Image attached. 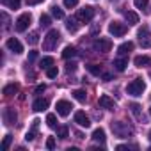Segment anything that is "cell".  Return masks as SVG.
Wrapping results in <instances>:
<instances>
[{"instance_id":"obj_1","label":"cell","mask_w":151,"mask_h":151,"mask_svg":"<svg viewBox=\"0 0 151 151\" xmlns=\"http://www.w3.org/2000/svg\"><path fill=\"white\" fill-rule=\"evenodd\" d=\"M110 128H112L114 135H117V137H121V139H128V137L133 135V130H132L126 123H123V121H116V123H112Z\"/></svg>"},{"instance_id":"obj_2","label":"cell","mask_w":151,"mask_h":151,"mask_svg":"<svg viewBox=\"0 0 151 151\" xmlns=\"http://www.w3.org/2000/svg\"><path fill=\"white\" fill-rule=\"evenodd\" d=\"M59 39H60V34H59V30H55V29H52L48 34H46V37H45V41H43V48L46 50V52H50V50H53L55 46H57V43H59Z\"/></svg>"},{"instance_id":"obj_3","label":"cell","mask_w":151,"mask_h":151,"mask_svg":"<svg viewBox=\"0 0 151 151\" xmlns=\"http://www.w3.org/2000/svg\"><path fill=\"white\" fill-rule=\"evenodd\" d=\"M144 89H146L144 80H142V78H135L133 82H130V84H128L126 93H128V94H132V96H142Z\"/></svg>"},{"instance_id":"obj_4","label":"cell","mask_w":151,"mask_h":151,"mask_svg":"<svg viewBox=\"0 0 151 151\" xmlns=\"http://www.w3.org/2000/svg\"><path fill=\"white\" fill-rule=\"evenodd\" d=\"M93 18H94V7H91V6H86V7L80 9L78 14H77V20H80L82 23H89Z\"/></svg>"},{"instance_id":"obj_5","label":"cell","mask_w":151,"mask_h":151,"mask_svg":"<svg viewBox=\"0 0 151 151\" xmlns=\"http://www.w3.org/2000/svg\"><path fill=\"white\" fill-rule=\"evenodd\" d=\"M30 22H32V16H30V13H23L18 20H16V30L18 32H25L27 29H29V25H30Z\"/></svg>"},{"instance_id":"obj_6","label":"cell","mask_w":151,"mask_h":151,"mask_svg":"<svg viewBox=\"0 0 151 151\" xmlns=\"http://www.w3.org/2000/svg\"><path fill=\"white\" fill-rule=\"evenodd\" d=\"M109 32H110L114 37H121V36L126 34V25L121 23V22H112V23L109 25Z\"/></svg>"},{"instance_id":"obj_7","label":"cell","mask_w":151,"mask_h":151,"mask_svg":"<svg viewBox=\"0 0 151 151\" xmlns=\"http://www.w3.org/2000/svg\"><path fill=\"white\" fill-rule=\"evenodd\" d=\"M137 36H139V41H140V46L142 48H149L151 46V34H149V29L147 27H142L137 32Z\"/></svg>"},{"instance_id":"obj_8","label":"cell","mask_w":151,"mask_h":151,"mask_svg":"<svg viewBox=\"0 0 151 151\" xmlns=\"http://www.w3.org/2000/svg\"><path fill=\"white\" fill-rule=\"evenodd\" d=\"M110 48H112V41L107 39V37H100V39L94 41V50L96 52H110Z\"/></svg>"},{"instance_id":"obj_9","label":"cell","mask_w":151,"mask_h":151,"mask_svg":"<svg viewBox=\"0 0 151 151\" xmlns=\"http://www.w3.org/2000/svg\"><path fill=\"white\" fill-rule=\"evenodd\" d=\"M57 114L59 116H62V117H66V116H69V112H71V103L69 101H66V100H60V101H57Z\"/></svg>"},{"instance_id":"obj_10","label":"cell","mask_w":151,"mask_h":151,"mask_svg":"<svg viewBox=\"0 0 151 151\" xmlns=\"http://www.w3.org/2000/svg\"><path fill=\"white\" fill-rule=\"evenodd\" d=\"M75 123H77L78 126H82V128H89L91 126V121H89V117L86 116L84 110H78L77 114H75Z\"/></svg>"},{"instance_id":"obj_11","label":"cell","mask_w":151,"mask_h":151,"mask_svg":"<svg viewBox=\"0 0 151 151\" xmlns=\"http://www.w3.org/2000/svg\"><path fill=\"white\" fill-rule=\"evenodd\" d=\"M100 107L101 109H107V110H114L116 109V103H114V100L109 96V94H103V96H100Z\"/></svg>"},{"instance_id":"obj_12","label":"cell","mask_w":151,"mask_h":151,"mask_svg":"<svg viewBox=\"0 0 151 151\" xmlns=\"http://www.w3.org/2000/svg\"><path fill=\"white\" fill-rule=\"evenodd\" d=\"M16 112H14V109H11V107H7V109H4V123L6 124H14L16 123Z\"/></svg>"},{"instance_id":"obj_13","label":"cell","mask_w":151,"mask_h":151,"mask_svg":"<svg viewBox=\"0 0 151 151\" xmlns=\"http://www.w3.org/2000/svg\"><path fill=\"white\" fill-rule=\"evenodd\" d=\"M7 48H9L11 52H14V53H22V52H23V46H22V43H20L16 37L7 39Z\"/></svg>"},{"instance_id":"obj_14","label":"cell","mask_w":151,"mask_h":151,"mask_svg":"<svg viewBox=\"0 0 151 151\" xmlns=\"http://www.w3.org/2000/svg\"><path fill=\"white\" fill-rule=\"evenodd\" d=\"M132 50H133V43H132V41H126V43H123V45L117 46V55H119V57H124V55H128Z\"/></svg>"},{"instance_id":"obj_15","label":"cell","mask_w":151,"mask_h":151,"mask_svg":"<svg viewBox=\"0 0 151 151\" xmlns=\"http://www.w3.org/2000/svg\"><path fill=\"white\" fill-rule=\"evenodd\" d=\"M133 64H135L137 68H144V66H149V64H151V59H149L147 55H137V57L133 59Z\"/></svg>"},{"instance_id":"obj_16","label":"cell","mask_w":151,"mask_h":151,"mask_svg":"<svg viewBox=\"0 0 151 151\" xmlns=\"http://www.w3.org/2000/svg\"><path fill=\"white\" fill-rule=\"evenodd\" d=\"M32 109L36 112H41V110H46L48 109V100H43V98H37L34 103H32Z\"/></svg>"},{"instance_id":"obj_17","label":"cell","mask_w":151,"mask_h":151,"mask_svg":"<svg viewBox=\"0 0 151 151\" xmlns=\"http://www.w3.org/2000/svg\"><path fill=\"white\" fill-rule=\"evenodd\" d=\"M18 89H20V86L13 82V84H7V86L4 87V91H2V93H4L6 96H13V94H16V93H18Z\"/></svg>"},{"instance_id":"obj_18","label":"cell","mask_w":151,"mask_h":151,"mask_svg":"<svg viewBox=\"0 0 151 151\" xmlns=\"http://www.w3.org/2000/svg\"><path fill=\"white\" fill-rule=\"evenodd\" d=\"M124 18H126V22H128L130 25H137V23H139V14L133 13V11H126V13H124Z\"/></svg>"},{"instance_id":"obj_19","label":"cell","mask_w":151,"mask_h":151,"mask_svg":"<svg viewBox=\"0 0 151 151\" xmlns=\"http://www.w3.org/2000/svg\"><path fill=\"white\" fill-rule=\"evenodd\" d=\"M126 66H128V59H124V57H119V59L114 60V68H116L117 71H124Z\"/></svg>"},{"instance_id":"obj_20","label":"cell","mask_w":151,"mask_h":151,"mask_svg":"<svg viewBox=\"0 0 151 151\" xmlns=\"http://www.w3.org/2000/svg\"><path fill=\"white\" fill-rule=\"evenodd\" d=\"M73 98L77 100V101H80V103H86V100H87V93H86L84 89H77V91H73Z\"/></svg>"},{"instance_id":"obj_21","label":"cell","mask_w":151,"mask_h":151,"mask_svg":"<svg viewBox=\"0 0 151 151\" xmlns=\"http://www.w3.org/2000/svg\"><path fill=\"white\" fill-rule=\"evenodd\" d=\"M93 139H94L96 142H105V130H103V128H96V130L93 132Z\"/></svg>"},{"instance_id":"obj_22","label":"cell","mask_w":151,"mask_h":151,"mask_svg":"<svg viewBox=\"0 0 151 151\" xmlns=\"http://www.w3.org/2000/svg\"><path fill=\"white\" fill-rule=\"evenodd\" d=\"M75 55H77L75 46H66V48L62 50V57H64V59H71V57H75Z\"/></svg>"},{"instance_id":"obj_23","label":"cell","mask_w":151,"mask_h":151,"mask_svg":"<svg viewBox=\"0 0 151 151\" xmlns=\"http://www.w3.org/2000/svg\"><path fill=\"white\" fill-rule=\"evenodd\" d=\"M39 66H41V69H48V68H52V66H53V57H43L41 62H39Z\"/></svg>"},{"instance_id":"obj_24","label":"cell","mask_w":151,"mask_h":151,"mask_svg":"<svg viewBox=\"0 0 151 151\" xmlns=\"http://www.w3.org/2000/svg\"><path fill=\"white\" fill-rule=\"evenodd\" d=\"M2 4L9 9H18L20 4H22V0H2Z\"/></svg>"},{"instance_id":"obj_25","label":"cell","mask_w":151,"mask_h":151,"mask_svg":"<svg viewBox=\"0 0 151 151\" xmlns=\"http://www.w3.org/2000/svg\"><path fill=\"white\" fill-rule=\"evenodd\" d=\"M66 29H68L69 32H77V30H78V23H77V20H75V18H69L68 23H66Z\"/></svg>"},{"instance_id":"obj_26","label":"cell","mask_w":151,"mask_h":151,"mask_svg":"<svg viewBox=\"0 0 151 151\" xmlns=\"http://www.w3.org/2000/svg\"><path fill=\"white\" fill-rule=\"evenodd\" d=\"M52 14H53V18H57V20H62V18H64V11H62L59 6H53V7H52Z\"/></svg>"},{"instance_id":"obj_27","label":"cell","mask_w":151,"mask_h":151,"mask_svg":"<svg viewBox=\"0 0 151 151\" xmlns=\"http://www.w3.org/2000/svg\"><path fill=\"white\" fill-rule=\"evenodd\" d=\"M39 25H41V27H45V29H48V27L52 25L50 16H48V14H41V18H39Z\"/></svg>"},{"instance_id":"obj_28","label":"cell","mask_w":151,"mask_h":151,"mask_svg":"<svg viewBox=\"0 0 151 151\" xmlns=\"http://www.w3.org/2000/svg\"><path fill=\"white\" fill-rule=\"evenodd\" d=\"M87 69H89V73L96 75V77H100V75L103 73V71H101V68H100L98 64H91V66H87Z\"/></svg>"},{"instance_id":"obj_29","label":"cell","mask_w":151,"mask_h":151,"mask_svg":"<svg viewBox=\"0 0 151 151\" xmlns=\"http://www.w3.org/2000/svg\"><path fill=\"white\" fill-rule=\"evenodd\" d=\"M46 124H48L50 128H55V126H57V117H55V114H48V116H46Z\"/></svg>"},{"instance_id":"obj_30","label":"cell","mask_w":151,"mask_h":151,"mask_svg":"<svg viewBox=\"0 0 151 151\" xmlns=\"http://www.w3.org/2000/svg\"><path fill=\"white\" fill-rule=\"evenodd\" d=\"M57 73H59L57 66H52V68L46 69V77H48V78H55V77H57Z\"/></svg>"},{"instance_id":"obj_31","label":"cell","mask_w":151,"mask_h":151,"mask_svg":"<svg viewBox=\"0 0 151 151\" xmlns=\"http://www.w3.org/2000/svg\"><path fill=\"white\" fill-rule=\"evenodd\" d=\"M11 140H13V135H9V133H7V135L4 137V142H2V149H4V151H7V149H9Z\"/></svg>"},{"instance_id":"obj_32","label":"cell","mask_w":151,"mask_h":151,"mask_svg":"<svg viewBox=\"0 0 151 151\" xmlns=\"http://www.w3.org/2000/svg\"><path fill=\"white\" fill-rule=\"evenodd\" d=\"M27 41H29L30 45H37V43H39V34H37V32H32V34L27 37Z\"/></svg>"},{"instance_id":"obj_33","label":"cell","mask_w":151,"mask_h":151,"mask_svg":"<svg viewBox=\"0 0 151 151\" xmlns=\"http://www.w3.org/2000/svg\"><path fill=\"white\" fill-rule=\"evenodd\" d=\"M147 2H149V0H133V4H135L137 9H146Z\"/></svg>"},{"instance_id":"obj_34","label":"cell","mask_w":151,"mask_h":151,"mask_svg":"<svg viewBox=\"0 0 151 151\" xmlns=\"http://www.w3.org/2000/svg\"><path fill=\"white\" fill-rule=\"evenodd\" d=\"M130 109H132V112H133V116H135V117H140V105L132 103V105H130Z\"/></svg>"},{"instance_id":"obj_35","label":"cell","mask_w":151,"mask_h":151,"mask_svg":"<svg viewBox=\"0 0 151 151\" xmlns=\"http://www.w3.org/2000/svg\"><path fill=\"white\" fill-rule=\"evenodd\" d=\"M57 135H59L60 139H66V137H68V126H60V128L57 130Z\"/></svg>"},{"instance_id":"obj_36","label":"cell","mask_w":151,"mask_h":151,"mask_svg":"<svg viewBox=\"0 0 151 151\" xmlns=\"http://www.w3.org/2000/svg\"><path fill=\"white\" fill-rule=\"evenodd\" d=\"M78 4V0H64V6L68 7V9H71V7H75Z\"/></svg>"},{"instance_id":"obj_37","label":"cell","mask_w":151,"mask_h":151,"mask_svg":"<svg viewBox=\"0 0 151 151\" xmlns=\"http://www.w3.org/2000/svg\"><path fill=\"white\" fill-rule=\"evenodd\" d=\"M46 147H48V149H53V147H55V139H53V137H48V139H46Z\"/></svg>"},{"instance_id":"obj_38","label":"cell","mask_w":151,"mask_h":151,"mask_svg":"<svg viewBox=\"0 0 151 151\" xmlns=\"http://www.w3.org/2000/svg\"><path fill=\"white\" fill-rule=\"evenodd\" d=\"M45 91H46V86H45V84H41V86L36 87V94H41V93H45Z\"/></svg>"},{"instance_id":"obj_39","label":"cell","mask_w":151,"mask_h":151,"mask_svg":"<svg viewBox=\"0 0 151 151\" xmlns=\"http://www.w3.org/2000/svg\"><path fill=\"white\" fill-rule=\"evenodd\" d=\"M34 137H36V130L32 128V132H29V133L25 135V139H27V140H34Z\"/></svg>"},{"instance_id":"obj_40","label":"cell","mask_w":151,"mask_h":151,"mask_svg":"<svg viewBox=\"0 0 151 151\" xmlns=\"http://www.w3.org/2000/svg\"><path fill=\"white\" fill-rule=\"evenodd\" d=\"M66 69L68 71H75V69H77V64H75V62H68L66 64Z\"/></svg>"},{"instance_id":"obj_41","label":"cell","mask_w":151,"mask_h":151,"mask_svg":"<svg viewBox=\"0 0 151 151\" xmlns=\"http://www.w3.org/2000/svg\"><path fill=\"white\" fill-rule=\"evenodd\" d=\"M36 57H37V52H30V53H29V62H32Z\"/></svg>"},{"instance_id":"obj_42","label":"cell","mask_w":151,"mask_h":151,"mask_svg":"<svg viewBox=\"0 0 151 151\" xmlns=\"http://www.w3.org/2000/svg\"><path fill=\"white\" fill-rule=\"evenodd\" d=\"M39 2H43V0H27L29 6H36V4H39Z\"/></svg>"},{"instance_id":"obj_43","label":"cell","mask_w":151,"mask_h":151,"mask_svg":"<svg viewBox=\"0 0 151 151\" xmlns=\"http://www.w3.org/2000/svg\"><path fill=\"white\" fill-rule=\"evenodd\" d=\"M2 18H4V22H6V29H7V27H9V18H7V14L2 13Z\"/></svg>"},{"instance_id":"obj_44","label":"cell","mask_w":151,"mask_h":151,"mask_svg":"<svg viewBox=\"0 0 151 151\" xmlns=\"http://www.w3.org/2000/svg\"><path fill=\"white\" fill-rule=\"evenodd\" d=\"M103 78H105V80H107V82H109V80H110V78H112V75H109V73H105V75H103Z\"/></svg>"},{"instance_id":"obj_45","label":"cell","mask_w":151,"mask_h":151,"mask_svg":"<svg viewBox=\"0 0 151 151\" xmlns=\"http://www.w3.org/2000/svg\"><path fill=\"white\" fill-rule=\"evenodd\" d=\"M149 78H151V71H149Z\"/></svg>"},{"instance_id":"obj_46","label":"cell","mask_w":151,"mask_h":151,"mask_svg":"<svg viewBox=\"0 0 151 151\" xmlns=\"http://www.w3.org/2000/svg\"><path fill=\"white\" fill-rule=\"evenodd\" d=\"M149 114H151V109H149Z\"/></svg>"}]
</instances>
